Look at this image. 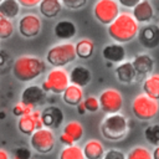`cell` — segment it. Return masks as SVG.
Listing matches in <instances>:
<instances>
[{
    "mask_svg": "<svg viewBox=\"0 0 159 159\" xmlns=\"http://www.w3.org/2000/svg\"><path fill=\"white\" fill-rule=\"evenodd\" d=\"M102 159H127V155L124 152L116 149V148H112V149L104 152V155Z\"/></svg>",
    "mask_w": 159,
    "mask_h": 159,
    "instance_id": "33",
    "label": "cell"
},
{
    "mask_svg": "<svg viewBox=\"0 0 159 159\" xmlns=\"http://www.w3.org/2000/svg\"><path fill=\"white\" fill-rule=\"evenodd\" d=\"M58 159H84V155L81 147L76 144H71V145H65V148L60 152Z\"/></svg>",
    "mask_w": 159,
    "mask_h": 159,
    "instance_id": "28",
    "label": "cell"
},
{
    "mask_svg": "<svg viewBox=\"0 0 159 159\" xmlns=\"http://www.w3.org/2000/svg\"><path fill=\"white\" fill-rule=\"evenodd\" d=\"M76 56L82 60H88L94 52V43L89 39H82L75 45Z\"/></svg>",
    "mask_w": 159,
    "mask_h": 159,
    "instance_id": "26",
    "label": "cell"
},
{
    "mask_svg": "<svg viewBox=\"0 0 159 159\" xmlns=\"http://www.w3.org/2000/svg\"><path fill=\"white\" fill-rule=\"evenodd\" d=\"M62 133L67 134L68 137H71L73 139V142H78L82 139L83 134H84V129H83V125L77 122V120H70L62 129Z\"/></svg>",
    "mask_w": 159,
    "mask_h": 159,
    "instance_id": "27",
    "label": "cell"
},
{
    "mask_svg": "<svg viewBox=\"0 0 159 159\" xmlns=\"http://www.w3.org/2000/svg\"><path fill=\"white\" fill-rule=\"evenodd\" d=\"M152 158L153 159H159V144L154 145V149L152 152Z\"/></svg>",
    "mask_w": 159,
    "mask_h": 159,
    "instance_id": "41",
    "label": "cell"
},
{
    "mask_svg": "<svg viewBox=\"0 0 159 159\" xmlns=\"http://www.w3.org/2000/svg\"><path fill=\"white\" fill-rule=\"evenodd\" d=\"M41 0H17V2L20 4V6H24V7H27V9H31V7H35L40 4Z\"/></svg>",
    "mask_w": 159,
    "mask_h": 159,
    "instance_id": "38",
    "label": "cell"
},
{
    "mask_svg": "<svg viewBox=\"0 0 159 159\" xmlns=\"http://www.w3.org/2000/svg\"><path fill=\"white\" fill-rule=\"evenodd\" d=\"M0 159H10V155L6 150L4 149H0Z\"/></svg>",
    "mask_w": 159,
    "mask_h": 159,
    "instance_id": "43",
    "label": "cell"
},
{
    "mask_svg": "<svg viewBox=\"0 0 159 159\" xmlns=\"http://www.w3.org/2000/svg\"><path fill=\"white\" fill-rule=\"evenodd\" d=\"M118 2H119V5H122V6H124V7H128V9H132V7H134L140 0H117Z\"/></svg>",
    "mask_w": 159,
    "mask_h": 159,
    "instance_id": "39",
    "label": "cell"
},
{
    "mask_svg": "<svg viewBox=\"0 0 159 159\" xmlns=\"http://www.w3.org/2000/svg\"><path fill=\"white\" fill-rule=\"evenodd\" d=\"M84 159H102L104 155V147L97 139H89L82 148Z\"/></svg>",
    "mask_w": 159,
    "mask_h": 159,
    "instance_id": "22",
    "label": "cell"
},
{
    "mask_svg": "<svg viewBox=\"0 0 159 159\" xmlns=\"http://www.w3.org/2000/svg\"><path fill=\"white\" fill-rule=\"evenodd\" d=\"M68 78H70V83H73L76 86H80V87H86L91 80H92V73L91 71L84 67V66H75L71 71H70V75H68Z\"/></svg>",
    "mask_w": 159,
    "mask_h": 159,
    "instance_id": "18",
    "label": "cell"
},
{
    "mask_svg": "<svg viewBox=\"0 0 159 159\" xmlns=\"http://www.w3.org/2000/svg\"><path fill=\"white\" fill-rule=\"evenodd\" d=\"M14 159H31V150L26 147H19L14 150Z\"/></svg>",
    "mask_w": 159,
    "mask_h": 159,
    "instance_id": "36",
    "label": "cell"
},
{
    "mask_svg": "<svg viewBox=\"0 0 159 159\" xmlns=\"http://www.w3.org/2000/svg\"><path fill=\"white\" fill-rule=\"evenodd\" d=\"M41 116V122L42 125L50 129H57L60 128V125L63 123V112L60 107L56 106H50L46 107L42 112H40Z\"/></svg>",
    "mask_w": 159,
    "mask_h": 159,
    "instance_id": "13",
    "label": "cell"
},
{
    "mask_svg": "<svg viewBox=\"0 0 159 159\" xmlns=\"http://www.w3.org/2000/svg\"><path fill=\"white\" fill-rule=\"evenodd\" d=\"M119 14V4L116 0H97L93 7V15L97 21L109 25Z\"/></svg>",
    "mask_w": 159,
    "mask_h": 159,
    "instance_id": "9",
    "label": "cell"
},
{
    "mask_svg": "<svg viewBox=\"0 0 159 159\" xmlns=\"http://www.w3.org/2000/svg\"><path fill=\"white\" fill-rule=\"evenodd\" d=\"M30 145L39 154H48L56 145V138L52 129L41 127L30 134Z\"/></svg>",
    "mask_w": 159,
    "mask_h": 159,
    "instance_id": "6",
    "label": "cell"
},
{
    "mask_svg": "<svg viewBox=\"0 0 159 159\" xmlns=\"http://www.w3.org/2000/svg\"><path fill=\"white\" fill-rule=\"evenodd\" d=\"M10 66V55L6 53L4 50H0V73L6 72Z\"/></svg>",
    "mask_w": 159,
    "mask_h": 159,
    "instance_id": "37",
    "label": "cell"
},
{
    "mask_svg": "<svg viewBox=\"0 0 159 159\" xmlns=\"http://www.w3.org/2000/svg\"><path fill=\"white\" fill-rule=\"evenodd\" d=\"M75 45L72 42H62L48 48L46 61L52 67H65L76 60Z\"/></svg>",
    "mask_w": 159,
    "mask_h": 159,
    "instance_id": "4",
    "label": "cell"
},
{
    "mask_svg": "<svg viewBox=\"0 0 159 159\" xmlns=\"http://www.w3.org/2000/svg\"><path fill=\"white\" fill-rule=\"evenodd\" d=\"M107 31L113 41L118 43H127L137 37L139 25L130 14L119 12L118 16L108 25Z\"/></svg>",
    "mask_w": 159,
    "mask_h": 159,
    "instance_id": "2",
    "label": "cell"
},
{
    "mask_svg": "<svg viewBox=\"0 0 159 159\" xmlns=\"http://www.w3.org/2000/svg\"><path fill=\"white\" fill-rule=\"evenodd\" d=\"M0 1H2V0H0Z\"/></svg>",
    "mask_w": 159,
    "mask_h": 159,
    "instance_id": "44",
    "label": "cell"
},
{
    "mask_svg": "<svg viewBox=\"0 0 159 159\" xmlns=\"http://www.w3.org/2000/svg\"><path fill=\"white\" fill-rule=\"evenodd\" d=\"M76 107H77L78 114H84V113H86V108H84V106H83V102H80Z\"/></svg>",
    "mask_w": 159,
    "mask_h": 159,
    "instance_id": "42",
    "label": "cell"
},
{
    "mask_svg": "<svg viewBox=\"0 0 159 159\" xmlns=\"http://www.w3.org/2000/svg\"><path fill=\"white\" fill-rule=\"evenodd\" d=\"M70 84L68 73L63 67H53L42 82L41 88L45 92H51L55 94H61L65 88Z\"/></svg>",
    "mask_w": 159,
    "mask_h": 159,
    "instance_id": "7",
    "label": "cell"
},
{
    "mask_svg": "<svg viewBox=\"0 0 159 159\" xmlns=\"http://www.w3.org/2000/svg\"><path fill=\"white\" fill-rule=\"evenodd\" d=\"M41 19L35 14H25L17 22V31L25 39H32L37 36L41 31Z\"/></svg>",
    "mask_w": 159,
    "mask_h": 159,
    "instance_id": "10",
    "label": "cell"
},
{
    "mask_svg": "<svg viewBox=\"0 0 159 159\" xmlns=\"http://www.w3.org/2000/svg\"><path fill=\"white\" fill-rule=\"evenodd\" d=\"M139 42L145 48H155L159 45V27L157 25H147L138 31Z\"/></svg>",
    "mask_w": 159,
    "mask_h": 159,
    "instance_id": "14",
    "label": "cell"
},
{
    "mask_svg": "<svg viewBox=\"0 0 159 159\" xmlns=\"http://www.w3.org/2000/svg\"><path fill=\"white\" fill-rule=\"evenodd\" d=\"M37 6L40 9V14L47 19L56 17L62 10L61 0H41Z\"/></svg>",
    "mask_w": 159,
    "mask_h": 159,
    "instance_id": "23",
    "label": "cell"
},
{
    "mask_svg": "<svg viewBox=\"0 0 159 159\" xmlns=\"http://www.w3.org/2000/svg\"><path fill=\"white\" fill-rule=\"evenodd\" d=\"M144 137L148 143L153 145L159 144V124H150L144 130Z\"/></svg>",
    "mask_w": 159,
    "mask_h": 159,
    "instance_id": "31",
    "label": "cell"
},
{
    "mask_svg": "<svg viewBox=\"0 0 159 159\" xmlns=\"http://www.w3.org/2000/svg\"><path fill=\"white\" fill-rule=\"evenodd\" d=\"M116 76L122 83H132L137 80L135 70L130 61H123L116 67Z\"/></svg>",
    "mask_w": 159,
    "mask_h": 159,
    "instance_id": "19",
    "label": "cell"
},
{
    "mask_svg": "<svg viewBox=\"0 0 159 159\" xmlns=\"http://www.w3.org/2000/svg\"><path fill=\"white\" fill-rule=\"evenodd\" d=\"M20 4L17 0H2L0 1V16H4L6 19H15L20 14Z\"/></svg>",
    "mask_w": 159,
    "mask_h": 159,
    "instance_id": "25",
    "label": "cell"
},
{
    "mask_svg": "<svg viewBox=\"0 0 159 159\" xmlns=\"http://www.w3.org/2000/svg\"><path fill=\"white\" fill-rule=\"evenodd\" d=\"M14 34V25L10 19L0 16V40H6Z\"/></svg>",
    "mask_w": 159,
    "mask_h": 159,
    "instance_id": "30",
    "label": "cell"
},
{
    "mask_svg": "<svg viewBox=\"0 0 159 159\" xmlns=\"http://www.w3.org/2000/svg\"><path fill=\"white\" fill-rule=\"evenodd\" d=\"M43 127L42 122H41V116H40V111L32 109L30 113L22 114L19 117L17 120V129L20 130V133L25 134V135H30L32 132H35L36 129Z\"/></svg>",
    "mask_w": 159,
    "mask_h": 159,
    "instance_id": "12",
    "label": "cell"
},
{
    "mask_svg": "<svg viewBox=\"0 0 159 159\" xmlns=\"http://www.w3.org/2000/svg\"><path fill=\"white\" fill-rule=\"evenodd\" d=\"M99 108L106 114H113L120 112L123 107V96L116 88H106L98 97Z\"/></svg>",
    "mask_w": 159,
    "mask_h": 159,
    "instance_id": "8",
    "label": "cell"
},
{
    "mask_svg": "<svg viewBox=\"0 0 159 159\" xmlns=\"http://www.w3.org/2000/svg\"><path fill=\"white\" fill-rule=\"evenodd\" d=\"M102 56L106 61H109L112 63H120L125 58V50L122 43H118V42L109 43L103 47Z\"/></svg>",
    "mask_w": 159,
    "mask_h": 159,
    "instance_id": "17",
    "label": "cell"
},
{
    "mask_svg": "<svg viewBox=\"0 0 159 159\" xmlns=\"http://www.w3.org/2000/svg\"><path fill=\"white\" fill-rule=\"evenodd\" d=\"M45 99H46V92L41 88V86H37V84L26 86L22 89L20 96V102L32 108H36L37 106L42 104Z\"/></svg>",
    "mask_w": 159,
    "mask_h": 159,
    "instance_id": "11",
    "label": "cell"
},
{
    "mask_svg": "<svg viewBox=\"0 0 159 159\" xmlns=\"http://www.w3.org/2000/svg\"><path fill=\"white\" fill-rule=\"evenodd\" d=\"M32 109H35V108H32V107H30V106H26V104H24V103H17V104H15L14 107H12V114L14 116H16V117H20V116H22V114H26V113H30Z\"/></svg>",
    "mask_w": 159,
    "mask_h": 159,
    "instance_id": "35",
    "label": "cell"
},
{
    "mask_svg": "<svg viewBox=\"0 0 159 159\" xmlns=\"http://www.w3.org/2000/svg\"><path fill=\"white\" fill-rule=\"evenodd\" d=\"M62 5L71 10H78L87 4V0H61Z\"/></svg>",
    "mask_w": 159,
    "mask_h": 159,
    "instance_id": "34",
    "label": "cell"
},
{
    "mask_svg": "<svg viewBox=\"0 0 159 159\" xmlns=\"http://www.w3.org/2000/svg\"><path fill=\"white\" fill-rule=\"evenodd\" d=\"M134 70H135V73H137V77H144V76H148L153 72L154 70V60L149 56V55H138L134 57L133 61H130Z\"/></svg>",
    "mask_w": 159,
    "mask_h": 159,
    "instance_id": "15",
    "label": "cell"
},
{
    "mask_svg": "<svg viewBox=\"0 0 159 159\" xmlns=\"http://www.w3.org/2000/svg\"><path fill=\"white\" fill-rule=\"evenodd\" d=\"M132 16L137 22H149L154 16L153 5L148 0H140L134 7H132Z\"/></svg>",
    "mask_w": 159,
    "mask_h": 159,
    "instance_id": "16",
    "label": "cell"
},
{
    "mask_svg": "<svg viewBox=\"0 0 159 159\" xmlns=\"http://www.w3.org/2000/svg\"><path fill=\"white\" fill-rule=\"evenodd\" d=\"M60 142H61L63 145H71V144H75L73 139H72L71 137H68L67 134H65V133H61V135H60Z\"/></svg>",
    "mask_w": 159,
    "mask_h": 159,
    "instance_id": "40",
    "label": "cell"
},
{
    "mask_svg": "<svg viewBox=\"0 0 159 159\" xmlns=\"http://www.w3.org/2000/svg\"><path fill=\"white\" fill-rule=\"evenodd\" d=\"M83 106L86 108V112H91V113H94L99 109V102H98V98L94 97V96H88L86 98H83Z\"/></svg>",
    "mask_w": 159,
    "mask_h": 159,
    "instance_id": "32",
    "label": "cell"
},
{
    "mask_svg": "<svg viewBox=\"0 0 159 159\" xmlns=\"http://www.w3.org/2000/svg\"><path fill=\"white\" fill-rule=\"evenodd\" d=\"M55 36L60 40H71L77 32L76 25L70 20H61L55 25Z\"/></svg>",
    "mask_w": 159,
    "mask_h": 159,
    "instance_id": "21",
    "label": "cell"
},
{
    "mask_svg": "<svg viewBox=\"0 0 159 159\" xmlns=\"http://www.w3.org/2000/svg\"><path fill=\"white\" fill-rule=\"evenodd\" d=\"M61 94H62V101L67 106H73L75 107L80 102L83 101V89H82V87L76 86L73 83H70Z\"/></svg>",
    "mask_w": 159,
    "mask_h": 159,
    "instance_id": "20",
    "label": "cell"
},
{
    "mask_svg": "<svg viewBox=\"0 0 159 159\" xmlns=\"http://www.w3.org/2000/svg\"><path fill=\"white\" fill-rule=\"evenodd\" d=\"M143 92L148 97L159 101V75L153 73L148 75V77L143 82Z\"/></svg>",
    "mask_w": 159,
    "mask_h": 159,
    "instance_id": "24",
    "label": "cell"
},
{
    "mask_svg": "<svg viewBox=\"0 0 159 159\" xmlns=\"http://www.w3.org/2000/svg\"><path fill=\"white\" fill-rule=\"evenodd\" d=\"M129 132V122L120 112L107 114L101 123V134L112 142L122 140Z\"/></svg>",
    "mask_w": 159,
    "mask_h": 159,
    "instance_id": "3",
    "label": "cell"
},
{
    "mask_svg": "<svg viewBox=\"0 0 159 159\" xmlns=\"http://www.w3.org/2000/svg\"><path fill=\"white\" fill-rule=\"evenodd\" d=\"M46 71V63L40 57L24 55L17 57L12 62L11 72L12 76L24 83L31 82L36 78H39L43 72Z\"/></svg>",
    "mask_w": 159,
    "mask_h": 159,
    "instance_id": "1",
    "label": "cell"
},
{
    "mask_svg": "<svg viewBox=\"0 0 159 159\" xmlns=\"http://www.w3.org/2000/svg\"><path fill=\"white\" fill-rule=\"evenodd\" d=\"M159 112V103L157 99L148 97L147 94H138L132 102L133 116L142 122H149L157 117Z\"/></svg>",
    "mask_w": 159,
    "mask_h": 159,
    "instance_id": "5",
    "label": "cell"
},
{
    "mask_svg": "<svg viewBox=\"0 0 159 159\" xmlns=\"http://www.w3.org/2000/svg\"><path fill=\"white\" fill-rule=\"evenodd\" d=\"M127 159H153V158H152V152H149L145 147L138 145L129 150V153L127 154Z\"/></svg>",
    "mask_w": 159,
    "mask_h": 159,
    "instance_id": "29",
    "label": "cell"
}]
</instances>
